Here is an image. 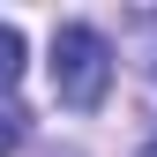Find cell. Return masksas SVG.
Returning <instances> with one entry per match:
<instances>
[{
	"mask_svg": "<svg viewBox=\"0 0 157 157\" xmlns=\"http://www.w3.org/2000/svg\"><path fill=\"white\" fill-rule=\"evenodd\" d=\"M105 90H112V45H105V30L60 23L52 30V97L75 105V112H90V105H105Z\"/></svg>",
	"mask_w": 157,
	"mask_h": 157,
	"instance_id": "obj_1",
	"label": "cell"
},
{
	"mask_svg": "<svg viewBox=\"0 0 157 157\" xmlns=\"http://www.w3.org/2000/svg\"><path fill=\"white\" fill-rule=\"evenodd\" d=\"M23 142H30V112L15 105L8 90H0V157H15V150H23Z\"/></svg>",
	"mask_w": 157,
	"mask_h": 157,
	"instance_id": "obj_2",
	"label": "cell"
},
{
	"mask_svg": "<svg viewBox=\"0 0 157 157\" xmlns=\"http://www.w3.org/2000/svg\"><path fill=\"white\" fill-rule=\"evenodd\" d=\"M15 75H23V30L0 23V90H15Z\"/></svg>",
	"mask_w": 157,
	"mask_h": 157,
	"instance_id": "obj_3",
	"label": "cell"
},
{
	"mask_svg": "<svg viewBox=\"0 0 157 157\" xmlns=\"http://www.w3.org/2000/svg\"><path fill=\"white\" fill-rule=\"evenodd\" d=\"M135 30H142V37H150V60H142V67L157 75V8H150V15H135Z\"/></svg>",
	"mask_w": 157,
	"mask_h": 157,
	"instance_id": "obj_4",
	"label": "cell"
},
{
	"mask_svg": "<svg viewBox=\"0 0 157 157\" xmlns=\"http://www.w3.org/2000/svg\"><path fill=\"white\" fill-rule=\"evenodd\" d=\"M135 157H157V135H150V142H142V150H135Z\"/></svg>",
	"mask_w": 157,
	"mask_h": 157,
	"instance_id": "obj_5",
	"label": "cell"
}]
</instances>
